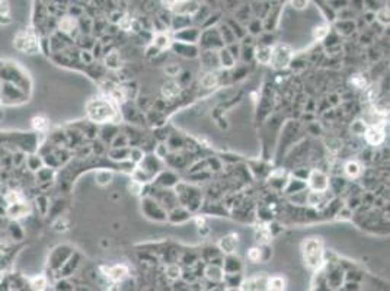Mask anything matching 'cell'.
Masks as SVG:
<instances>
[{
	"instance_id": "obj_13",
	"label": "cell",
	"mask_w": 390,
	"mask_h": 291,
	"mask_svg": "<svg viewBox=\"0 0 390 291\" xmlns=\"http://www.w3.org/2000/svg\"><path fill=\"white\" fill-rule=\"evenodd\" d=\"M257 60L262 63V64H268L271 63V57H272V48L268 45H262L260 48H257Z\"/></svg>"
},
{
	"instance_id": "obj_9",
	"label": "cell",
	"mask_w": 390,
	"mask_h": 291,
	"mask_svg": "<svg viewBox=\"0 0 390 291\" xmlns=\"http://www.w3.org/2000/svg\"><path fill=\"white\" fill-rule=\"evenodd\" d=\"M172 10L175 13H178L179 16H184V15H193L198 10V3H194V1H179V3H172Z\"/></svg>"
},
{
	"instance_id": "obj_14",
	"label": "cell",
	"mask_w": 390,
	"mask_h": 291,
	"mask_svg": "<svg viewBox=\"0 0 390 291\" xmlns=\"http://www.w3.org/2000/svg\"><path fill=\"white\" fill-rule=\"evenodd\" d=\"M12 22L10 6L7 1H0V25H9Z\"/></svg>"
},
{
	"instance_id": "obj_3",
	"label": "cell",
	"mask_w": 390,
	"mask_h": 291,
	"mask_svg": "<svg viewBox=\"0 0 390 291\" xmlns=\"http://www.w3.org/2000/svg\"><path fill=\"white\" fill-rule=\"evenodd\" d=\"M13 47L25 54H38L40 53V43L34 32L31 31H19L13 38Z\"/></svg>"
},
{
	"instance_id": "obj_18",
	"label": "cell",
	"mask_w": 390,
	"mask_h": 291,
	"mask_svg": "<svg viewBox=\"0 0 390 291\" xmlns=\"http://www.w3.org/2000/svg\"><path fill=\"white\" fill-rule=\"evenodd\" d=\"M217 82H218V77H217L216 73H207V74H204L202 79H201V85H202L204 88H207V89L214 88L217 85Z\"/></svg>"
},
{
	"instance_id": "obj_7",
	"label": "cell",
	"mask_w": 390,
	"mask_h": 291,
	"mask_svg": "<svg viewBox=\"0 0 390 291\" xmlns=\"http://www.w3.org/2000/svg\"><path fill=\"white\" fill-rule=\"evenodd\" d=\"M364 134H366L367 143L371 144V146H379V144H382V143L385 141V138H386V134H385L383 128L377 127V125H373V127L367 128V130L364 131Z\"/></svg>"
},
{
	"instance_id": "obj_5",
	"label": "cell",
	"mask_w": 390,
	"mask_h": 291,
	"mask_svg": "<svg viewBox=\"0 0 390 291\" xmlns=\"http://www.w3.org/2000/svg\"><path fill=\"white\" fill-rule=\"evenodd\" d=\"M291 58V51L287 45H278L275 50H272V57L271 61L274 63V66L278 68L285 67L288 64Z\"/></svg>"
},
{
	"instance_id": "obj_22",
	"label": "cell",
	"mask_w": 390,
	"mask_h": 291,
	"mask_svg": "<svg viewBox=\"0 0 390 291\" xmlns=\"http://www.w3.org/2000/svg\"><path fill=\"white\" fill-rule=\"evenodd\" d=\"M325 198V192H318V191H312L309 195H307V202L310 205H318V204H322Z\"/></svg>"
},
{
	"instance_id": "obj_36",
	"label": "cell",
	"mask_w": 390,
	"mask_h": 291,
	"mask_svg": "<svg viewBox=\"0 0 390 291\" xmlns=\"http://www.w3.org/2000/svg\"><path fill=\"white\" fill-rule=\"evenodd\" d=\"M1 281H3V272L0 271V283H1Z\"/></svg>"
},
{
	"instance_id": "obj_20",
	"label": "cell",
	"mask_w": 390,
	"mask_h": 291,
	"mask_svg": "<svg viewBox=\"0 0 390 291\" xmlns=\"http://www.w3.org/2000/svg\"><path fill=\"white\" fill-rule=\"evenodd\" d=\"M74 26H76V21L73 19V18H70V16H65V18H63L60 22H59V28L63 31V32H71L73 29H74Z\"/></svg>"
},
{
	"instance_id": "obj_2",
	"label": "cell",
	"mask_w": 390,
	"mask_h": 291,
	"mask_svg": "<svg viewBox=\"0 0 390 291\" xmlns=\"http://www.w3.org/2000/svg\"><path fill=\"white\" fill-rule=\"evenodd\" d=\"M303 255L306 264L313 269H318L324 264V242L321 237H310L303 243Z\"/></svg>"
},
{
	"instance_id": "obj_6",
	"label": "cell",
	"mask_w": 390,
	"mask_h": 291,
	"mask_svg": "<svg viewBox=\"0 0 390 291\" xmlns=\"http://www.w3.org/2000/svg\"><path fill=\"white\" fill-rule=\"evenodd\" d=\"M309 186L313 191L318 192H326V189L329 188V179L324 172L321 171H313L309 176Z\"/></svg>"
},
{
	"instance_id": "obj_26",
	"label": "cell",
	"mask_w": 390,
	"mask_h": 291,
	"mask_svg": "<svg viewBox=\"0 0 390 291\" xmlns=\"http://www.w3.org/2000/svg\"><path fill=\"white\" fill-rule=\"evenodd\" d=\"M4 198H6V201H7V204H9V205H12V204H16V202L23 201V197H22V194L21 192H18V191H10V192H7V195H6Z\"/></svg>"
},
{
	"instance_id": "obj_4",
	"label": "cell",
	"mask_w": 390,
	"mask_h": 291,
	"mask_svg": "<svg viewBox=\"0 0 390 291\" xmlns=\"http://www.w3.org/2000/svg\"><path fill=\"white\" fill-rule=\"evenodd\" d=\"M268 280H269V277H266L263 272L257 274L254 277H249L248 280H245L242 283V291H266Z\"/></svg>"
},
{
	"instance_id": "obj_12",
	"label": "cell",
	"mask_w": 390,
	"mask_h": 291,
	"mask_svg": "<svg viewBox=\"0 0 390 291\" xmlns=\"http://www.w3.org/2000/svg\"><path fill=\"white\" fill-rule=\"evenodd\" d=\"M162 93H163L165 98L172 99V98H176V96L181 93V86H179V83L175 82V80H168V82L163 83V86H162Z\"/></svg>"
},
{
	"instance_id": "obj_35",
	"label": "cell",
	"mask_w": 390,
	"mask_h": 291,
	"mask_svg": "<svg viewBox=\"0 0 390 291\" xmlns=\"http://www.w3.org/2000/svg\"><path fill=\"white\" fill-rule=\"evenodd\" d=\"M291 4L297 9H303L304 6H307V1H293Z\"/></svg>"
},
{
	"instance_id": "obj_24",
	"label": "cell",
	"mask_w": 390,
	"mask_h": 291,
	"mask_svg": "<svg viewBox=\"0 0 390 291\" xmlns=\"http://www.w3.org/2000/svg\"><path fill=\"white\" fill-rule=\"evenodd\" d=\"M205 274H207V277H208L210 280H213V281H220V280L223 278L221 269L216 267V265H210V267L207 268V271H205Z\"/></svg>"
},
{
	"instance_id": "obj_8",
	"label": "cell",
	"mask_w": 390,
	"mask_h": 291,
	"mask_svg": "<svg viewBox=\"0 0 390 291\" xmlns=\"http://www.w3.org/2000/svg\"><path fill=\"white\" fill-rule=\"evenodd\" d=\"M102 271L105 272L104 275L108 277L109 280L114 281V283L123 281L129 274V269L126 265H115V267H111V268H102Z\"/></svg>"
},
{
	"instance_id": "obj_28",
	"label": "cell",
	"mask_w": 390,
	"mask_h": 291,
	"mask_svg": "<svg viewBox=\"0 0 390 291\" xmlns=\"http://www.w3.org/2000/svg\"><path fill=\"white\" fill-rule=\"evenodd\" d=\"M248 258H249V261H252V262H260V258H262V250H260V247H252L249 252H248Z\"/></svg>"
},
{
	"instance_id": "obj_32",
	"label": "cell",
	"mask_w": 390,
	"mask_h": 291,
	"mask_svg": "<svg viewBox=\"0 0 390 291\" xmlns=\"http://www.w3.org/2000/svg\"><path fill=\"white\" fill-rule=\"evenodd\" d=\"M179 274H181V269H179L178 265H171V267L168 268V275H169L171 278H178Z\"/></svg>"
},
{
	"instance_id": "obj_19",
	"label": "cell",
	"mask_w": 390,
	"mask_h": 291,
	"mask_svg": "<svg viewBox=\"0 0 390 291\" xmlns=\"http://www.w3.org/2000/svg\"><path fill=\"white\" fill-rule=\"evenodd\" d=\"M105 63H107V66H108L109 68H114V70L120 67V66H121V60H120L118 53H117V51L109 53L108 56H107V58H105Z\"/></svg>"
},
{
	"instance_id": "obj_23",
	"label": "cell",
	"mask_w": 390,
	"mask_h": 291,
	"mask_svg": "<svg viewBox=\"0 0 390 291\" xmlns=\"http://www.w3.org/2000/svg\"><path fill=\"white\" fill-rule=\"evenodd\" d=\"M32 127H34L35 130H38V131H44V130H47V127H48V121H47L45 116H41V115L34 116V118H32Z\"/></svg>"
},
{
	"instance_id": "obj_31",
	"label": "cell",
	"mask_w": 390,
	"mask_h": 291,
	"mask_svg": "<svg viewBox=\"0 0 390 291\" xmlns=\"http://www.w3.org/2000/svg\"><path fill=\"white\" fill-rule=\"evenodd\" d=\"M131 25H132V19H131L129 15H126V16H123V18H120V28L121 29H130Z\"/></svg>"
},
{
	"instance_id": "obj_29",
	"label": "cell",
	"mask_w": 390,
	"mask_h": 291,
	"mask_svg": "<svg viewBox=\"0 0 390 291\" xmlns=\"http://www.w3.org/2000/svg\"><path fill=\"white\" fill-rule=\"evenodd\" d=\"M154 45H156L159 50H163V48H166V47L169 45V38H168L166 35H159V37L156 38V41H154Z\"/></svg>"
},
{
	"instance_id": "obj_11",
	"label": "cell",
	"mask_w": 390,
	"mask_h": 291,
	"mask_svg": "<svg viewBox=\"0 0 390 291\" xmlns=\"http://www.w3.org/2000/svg\"><path fill=\"white\" fill-rule=\"evenodd\" d=\"M238 247V236L236 234H229L220 240V249L224 253H233Z\"/></svg>"
},
{
	"instance_id": "obj_15",
	"label": "cell",
	"mask_w": 390,
	"mask_h": 291,
	"mask_svg": "<svg viewBox=\"0 0 390 291\" xmlns=\"http://www.w3.org/2000/svg\"><path fill=\"white\" fill-rule=\"evenodd\" d=\"M285 290V280L282 277H272L268 280L266 291H284Z\"/></svg>"
},
{
	"instance_id": "obj_27",
	"label": "cell",
	"mask_w": 390,
	"mask_h": 291,
	"mask_svg": "<svg viewBox=\"0 0 390 291\" xmlns=\"http://www.w3.org/2000/svg\"><path fill=\"white\" fill-rule=\"evenodd\" d=\"M327 34H329V28H327L326 25L316 26L315 31H313V35H315V38H318V40H324Z\"/></svg>"
},
{
	"instance_id": "obj_34",
	"label": "cell",
	"mask_w": 390,
	"mask_h": 291,
	"mask_svg": "<svg viewBox=\"0 0 390 291\" xmlns=\"http://www.w3.org/2000/svg\"><path fill=\"white\" fill-rule=\"evenodd\" d=\"M131 156H134L132 159H134L135 162H138V160L143 159V153H141L138 149H132V150H131Z\"/></svg>"
},
{
	"instance_id": "obj_17",
	"label": "cell",
	"mask_w": 390,
	"mask_h": 291,
	"mask_svg": "<svg viewBox=\"0 0 390 291\" xmlns=\"http://www.w3.org/2000/svg\"><path fill=\"white\" fill-rule=\"evenodd\" d=\"M345 174L349 178H357L361 175V166L357 162H348L345 165Z\"/></svg>"
},
{
	"instance_id": "obj_30",
	"label": "cell",
	"mask_w": 390,
	"mask_h": 291,
	"mask_svg": "<svg viewBox=\"0 0 390 291\" xmlns=\"http://www.w3.org/2000/svg\"><path fill=\"white\" fill-rule=\"evenodd\" d=\"M377 19L383 25H389V9L383 7L379 13H377Z\"/></svg>"
},
{
	"instance_id": "obj_1",
	"label": "cell",
	"mask_w": 390,
	"mask_h": 291,
	"mask_svg": "<svg viewBox=\"0 0 390 291\" xmlns=\"http://www.w3.org/2000/svg\"><path fill=\"white\" fill-rule=\"evenodd\" d=\"M89 118L95 122H107L115 116V110L107 98H92L86 105Z\"/></svg>"
},
{
	"instance_id": "obj_33",
	"label": "cell",
	"mask_w": 390,
	"mask_h": 291,
	"mask_svg": "<svg viewBox=\"0 0 390 291\" xmlns=\"http://www.w3.org/2000/svg\"><path fill=\"white\" fill-rule=\"evenodd\" d=\"M181 71V67L178 66V64H174V66H169V67H166V73L169 74V76H178V73Z\"/></svg>"
},
{
	"instance_id": "obj_21",
	"label": "cell",
	"mask_w": 390,
	"mask_h": 291,
	"mask_svg": "<svg viewBox=\"0 0 390 291\" xmlns=\"http://www.w3.org/2000/svg\"><path fill=\"white\" fill-rule=\"evenodd\" d=\"M112 178H114V175L109 171H99L96 174V182L99 185H108V183H111Z\"/></svg>"
},
{
	"instance_id": "obj_16",
	"label": "cell",
	"mask_w": 390,
	"mask_h": 291,
	"mask_svg": "<svg viewBox=\"0 0 390 291\" xmlns=\"http://www.w3.org/2000/svg\"><path fill=\"white\" fill-rule=\"evenodd\" d=\"M29 284H31L32 290L44 291L47 289V278H45V275H37V277L31 278Z\"/></svg>"
},
{
	"instance_id": "obj_10",
	"label": "cell",
	"mask_w": 390,
	"mask_h": 291,
	"mask_svg": "<svg viewBox=\"0 0 390 291\" xmlns=\"http://www.w3.org/2000/svg\"><path fill=\"white\" fill-rule=\"evenodd\" d=\"M26 213H29V205L25 201L16 202L7 207V216L10 219H21L23 216H26Z\"/></svg>"
},
{
	"instance_id": "obj_25",
	"label": "cell",
	"mask_w": 390,
	"mask_h": 291,
	"mask_svg": "<svg viewBox=\"0 0 390 291\" xmlns=\"http://www.w3.org/2000/svg\"><path fill=\"white\" fill-rule=\"evenodd\" d=\"M220 61H221L223 66L230 67V66H233L235 58H233V56H230V51H229V50H223V51L220 53Z\"/></svg>"
}]
</instances>
